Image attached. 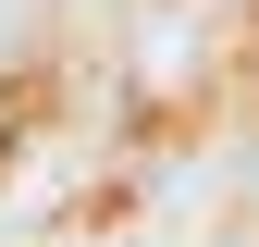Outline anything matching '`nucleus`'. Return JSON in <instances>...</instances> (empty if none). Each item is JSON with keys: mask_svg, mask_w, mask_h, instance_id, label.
<instances>
[]
</instances>
